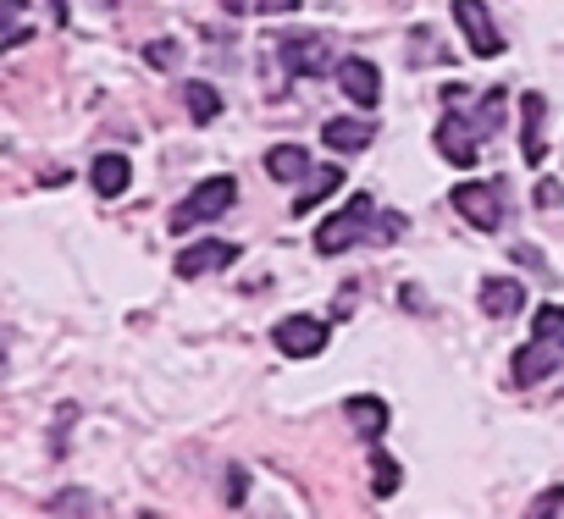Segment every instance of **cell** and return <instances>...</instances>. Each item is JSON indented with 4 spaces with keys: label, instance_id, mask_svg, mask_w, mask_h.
<instances>
[{
    "label": "cell",
    "instance_id": "cell-4",
    "mask_svg": "<svg viewBox=\"0 0 564 519\" xmlns=\"http://www.w3.org/2000/svg\"><path fill=\"white\" fill-rule=\"evenodd\" d=\"M454 23L465 29V40H470V56H481V62L503 56V34L492 29V18H487V7H481V0H454Z\"/></svg>",
    "mask_w": 564,
    "mask_h": 519
},
{
    "label": "cell",
    "instance_id": "cell-17",
    "mask_svg": "<svg viewBox=\"0 0 564 519\" xmlns=\"http://www.w3.org/2000/svg\"><path fill=\"white\" fill-rule=\"evenodd\" d=\"M542 117H547V100H542V95H525V139H520V150H525L531 166H542V155H547V144H542Z\"/></svg>",
    "mask_w": 564,
    "mask_h": 519
},
{
    "label": "cell",
    "instance_id": "cell-9",
    "mask_svg": "<svg viewBox=\"0 0 564 519\" xmlns=\"http://www.w3.org/2000/svg\"><path fill=\"white\" fill-rule=\"evenodd\" d=\"M558 354H564V349H553V343L531 338V343L514 354V382H520V387H536V382H547V376L558 371Z\"/></svg>",
    "mask_w": 564,
    "mask_h": 519
},
{
    "label": "cell",
    "instance_id": "cell-1",
    "mask_svg": "<svg viewBox=\"0 0 564 519\" xmlns=\"http://www.w3.org/2000/svg\"><path fill=\"white\" fill-rule=\"evenodd\" d=\"M238 199V183L221 172V177H205L177 210H172V232H188V227H205V221H221V210Z\"/></svg>",
    "mask_w": 564,
    "mask_h": 519
},
{
    "label": "cell",
    "instance_id": "cell-25",
    "mask_svg": "<svg viewBox=\"0 0 564 519\" xmlns=\"http://www.w3.org/2000/svg\"><path fill=\"white\" fill-rule=\"evenodd\" d=\"M254 12H271V18H282V12H300V0H254Z\"/></svg>",
    "mask_w": 564,
    "mask_h": 519
},
{
    "label": "cell",
    "instance_id": "cell-21",
    "mask_svg": "<svg viewBox=\"0 0 564 519\" xmlns=\"http://www.w3.org/2000/svg\"><path fill=\"white\" fill-rule=\"evenodd\" d=\"M45 508H51V514H89V508H95V497L73 486V492H62V497H51Z\"/></svg>",
    "mask_w": 564,
    "mask_h": 519
},
{
    "label": "cell",
    "instance_id": "cell-28",
    "mask_svg": "<svg viewBox=\"0 0 564 519\" xmlns=\"http://www.w3.org/2000/svg\"><path fill=\"white\" fill-rule=\"evenodd\" d=\"M221 12H249V0H221Z\"/></svg>",
    "mask_w": 564,
    "mask_h": 519
},
{
    "label": "cell",
    "instance_id": "cell-18",
    "mask_svg": "<svg viewBox=\"0 0 564 519\" xmlns=\"http://www.w3.org/2000/svg\"><path fill=\"white\" fill-rule=\"evenodd\" d=\"M399 481H404L399 459H393L388 448H371V497H393V492H399Z\"/></svg>",
    "mask_w": 564,
    "mask_h": 519
},
{
    "label": "cell",
    "instance_id": "cell-19",
    "mask_svg": "<svg viewBox=\"0 0 564 519\" xmlns=\"http://www.w3.org/2000/svg\"><path fill=\"white\" fill-rule=\"evenodd\" d=\"M183 106H188V117H194L199 128L221 117V95H216L210 84H183Z\"/></svg>",
    "mask_w": 564,
    "mask_h": 519
},
{
    "label": "cell",
    "instance_id": "cell-23",
    "mask_svg": "<svg viewBox=\"0 0 564 519\" xmlns=\"http://www.w3.org/2000/svg\"><path fill=\"white\" fill-rule=\"evenodd\" d=\"M531 514H536V519H553V514H564V486H553V492H542V497L531 503Z\"/></svg>",
    "mask_w": 564,
    "mask_h": 519
},
{
    "label": "cell",
    "instance_id": "cell-15",
    "mask_svg": "<svg viewBox=\"0 0 564 519\" xmlns=\"http://www.w3.org/2000/svg\"><path fill=\"white\" fill-rule=\"evenodd\" d=\"M349 420H355V431H360V437H371V442H377V437L388 431V404H382L377 393H360V398H349Z\"/></svg>",
    "mask_w": 564,
    "mask_h": 519
},
{
    "label": "cell",
    "instance_id": "cell-26",
    "mask_svg": "<svg viewBox=\"0 0 564 519\" xmlns=\"http://www.w3.org/2000/svg\"><path fill=\"white\" fill-rule=\"evenodd\" d=\"M399 232H404V216H399V210H393V216H382V227H377V238L388 243V238H399Z\"/></svg>",
    "mask_w": 564,
    "mask_h": 519
},
{
    "label": "cell",
    "instance_id": "cell-10",
    "mask_svg": "<svg viewBox=\"0 0 564 519\" xmlns=\"http://www.w3.org/2000/svg\"><path fill=\"white\" fill-rule=\"evenodd\" d=\"M437 155H443L448 166H476V139H470V122L443 117V122H437Z\"/></svg>",
    "mask_w": 564,
    "mask_h": 519
},
{
    "label": "cell",
    "instance_id": "cell-8",
    "mask_svg": "<svg viewBox=\"0 0 564 519\" xmlns=\"http://www.w3.org/2000/svg\"><path fill=\"white\" fill-rule=\"evenodd\" d=\"M338 84H344V95H349L360 111H371V106L382 100V73H377L366 56H349V62L338 67Z\"/></svg>",
    "mask_w": 564,
    "mask_h": 519
},
{
    "label": "cell",
    "instance_id": "cell-3",
    "mask_svg": "<svg viewBox=\"0 0 564 519\" xmlns=\"http://www.w3.org/2000/svg\"><path fill=\"white\" fill-rule=\"evenodd\" d=\"M271 343L289 354V360H316L327 349V321H316V316H282L276 332H271Z\"/></svg>",
    "mask_w": 564,
    "mask_h": 519
},
{
    "label": "cell",
    "instance_id": "cell-7",
    "mask_svg": "<svg viewBox=\"0 0 564 519\" xmlns=\"http://www.w3.org/2000/svg\"><path fill=\"white\" fill-rule=\"evenodd\" d=\"M276 51H282V67H289L294 78H322L333 67L327 40H316V34H294V40H282Z\"/></svg>",
    "mask_w": 564,
    "mask_h": 519
},
{
    "label": "cell",
    "instance_id": "cell-14",
    "mask_svg": "<svg viewBox=\"0 0 564 519\" xmlns=\"http://www.w3.org/2000/svg\"><path fill=\"white\" fill-rule=\"evenodd\" d=\"M322 139H327V150H338V155H360V150L371 144V128L355 122V117H333V122L322 128Z\"/></svg>",
    "mask_w": 564,
    "mask_h": 519
},
{
    "label": "cell",
    "instance_id": "cell-5",
    "mask_svg": "<svg viewBox=\"0 0 564 519\" xmlns=\"http://www.w3.org/2000/svg\"><path fill=\"white\" fill-rule=\"evenodd\" d=\"M454 210L470 221V227H481V232H492L498 221H503V205H498V188H487V183H454Z\"/></svg>",
    "mask_w": 564,
    "mask_h": 519
},
{
    "label": "cell",
    "instance_id": "cell-12",
    "mask_svg": "<svg viewBox=\"0 0 564 519\" xmlns=\"http://www.w3.org/2000/svg\"><path fill=\"white\" fill-rule=\"evenodd\" d=\"M265 172H271L276 183H305V177H311V150L276 144V150H265Z\"/></svg>",
    "mask_w": 564,
    "mask_h": 519
},
{
    "label": "cell",
    "instance_id": "cell-24",
    "mask_svg": "<svg viewBox=\"0 0 564 519\" xmlns=\"http://www.w3.org/2000/svg\"><path fill=\"white\" fill-rule=\"evenodd\" d=\"M243 470H227V508H243Z\"/></svg>",
    "mask_w": 564,
    "mask_h": 519
},
{
    "label": "cell",
    "instance_id": "cell-20",
    "mask_svg": "<svg viewBox=\"0 0 564 519\" xmlns=\"http://www.w3.org/2000/svg\"><path fill=\"white\" fill-rule=\"evenodd\" d=\"M531 338L564 349V305H542V310H531Z\"/></svg>",
    "mask_w": 564,
    "mask_h": 519
},
{
    "label": "cell",
    "instance_id": "cell-2",
    "mask_svg": "<svg viewBox=\"0 0 564 519\" xmlns=\"http://www.w3.org/2000/svg\"><path fill=\"white\" fill-rule=\"evenodd\" d=\"M366 221H371V199H366V194H355L338 216H327V221L316 227V249H322V254H344V249L366 232Z\"/></svg>",
    "mask_w": 564,
    "mask_h": 519
},
{
    "label": "cell",
    "instance_id": "cell-11",
    "mask_svg": "<svg viewBox=\"0 0 564 519\" xmlns=\"http://www.w3.org/2000/svg\"><path fill=\"white\" fill-rule=\"evenodd\" d=\"M481 310H487L492 321H509V316L525 310V288H520L514 277H487V283H481Z\"/></svg>",
    "mask_w": 564,
    "mask_h": 519
},
{
    "label": "cell",
    "instance_id": "cell-22",
    "mask_svg": "<svg viewBox=\"0 0 564 519\" xmlns=\"http://www.w3.org/2000/svg\"><path fill=\"white\" fill-rule=\"evenodd\" d=\"M177 56H183V51H177L172 40H155V45H144V62H150V67H161V73H166V67H177Z\"/></svg>",
    "mask_w": 564,
    "mask_h": 519
},
{
    "label": "cell",
    "instance_id": "cell-29",
    "mask_svg": "<svg viewBox=\"0 0 564 519\" xmlns=\"http://www.w3.org/2000/svg\"><path fill=\"white\" fill-rule=\"evenodd\" d=\"M100 7H117V0H100Z\"/></svg>",
    "mask_w": 564,
    "mask_h": 519
},
{
    "label": "cell",
    "instance_id": "cell-13",
    "mask_svg": "<svg viewBox=\"0 0 564 519\" xmlns=\"http://www.w3.org/2000/svg\"><path fill=\"white\" fill-rule=\"evenodd\" d=\"M89 183H95V194H100V199H117V194L133 183V166H128V155H100V161L89 166Z\"/></svg>",
    "mask_w": 564,
    "mask_h": 519
},
{
    "label": "cell",
    "instance_id": "cell-16",
    "mask_svg": "<svg viewBox=\"0 0 564 519\" xmlns=\"http://www.w3.org/2000/svg\"><path fill=\"white\" fill-rule=\"evenodd\" d=\"M338 188H344V172H338V166H322V172H311V177H305V194L294 199V216H311V205L333 199Z\"/></svg>",
    "mask_w": 564,
    "mask_h": 519
},
{
    "label": "cell",
    "instance_id": "cell-6",
    "mask_svg": "<svg viewBox=\"0 0 564 519\" xmlns=\"http://www.w3.org/2000/svg\"><path fill=\"white\" fill-rule=\"evenodd\" d=\"M232 260H238V243L205 238V243H188V249H177V277H205V272H227Z\"/></svg>",
    "mask_w": 564,
    "mask_h": 519
},
{
    "label": "cell",
    "instance_id": "cell-27",
    "mask_svg": "<svg viewBox=\"0 0 564 519\" xmlns=\"http://www.w3.org/2000/svg\"><path fill=\"white\" fill-rule=\"evenodd\" d=\"M536 199H542V205H564V188H558V183H542Z\"/></svg>",
    "mask_w": 564,
    "mask_h": 519
}]
</instances>
